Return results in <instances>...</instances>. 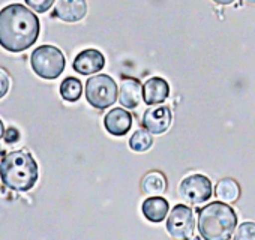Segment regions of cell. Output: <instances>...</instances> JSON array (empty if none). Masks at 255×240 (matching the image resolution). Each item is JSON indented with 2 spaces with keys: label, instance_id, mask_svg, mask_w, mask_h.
<instances>
[{
  "label": "cell",
  "instance_id": "obj_11",
  "mask_svg": "<svg viewBox=\"0 0 255 240\" xmlns=\"http://www.w3.org/2000/svg\"><path fill=\"white\" fill-rule=\"evenodd\" d=\"M105 129L116 137H122L125 134L129 132L132 126V116L129 111H126L125 108H113L110 113H107L104 119Z\"/></svg>",
  "mask_w": 255,
  "mask_h": 240
},
{
  "label": "cell",
  "instance_id": "obj_12",
  "mask_svg": "<svg viewBox=\"0 0 255 240\" xmlns=\"http://www.w3.org/2000/svg\"><path fill=\"white\" fill-rule=\"evenodd\" d=\"M143 99V87L135 78H123L119 87V102L125 108H137Z\"/></svg>",
  "mask_w": 255,
  "mask_h": 240
},
{
  "label": "cell",
  "instance_id": "obj_22",
  "mask_svg": "<svg viewBox=\"0 0 255 240\" xmlns=\"http://www.w3.org/2000/svg\"><path fill=\"white\" fill-rule=\"evenodd\" d=\"M20 140V132L15 128H8V131H5V141L8 144H14Z\"/></svg>",
  "mask_w": 255,
  "mask_h": 240
},
{
  "label": "cell",
  "instance_id": "obj_3",
  "mask_svg": "<svg viewBox=\"0 0 255 240\" xmlns=\"http://www.w3.org/2000/svg\"><path fill=\"white\" fill-rule=\"evenodd\" d=\"M237 227L233 207L224 201H213L198 213V231L206 240H228Z\"/></svg>",
  "mask_w": 255,
  "mask_h": 240
},
{
  "label": "cell",
  "instance_id": "obj_18",
  "mask_svg": "<svg viewBox=\"0 0 255 240\" xmlns=\"http://www.w3.org/2000/svg\"><path fill=\"white\" fill-rule=\"evenodd\" d=\"M153 144L152 135L147 129H138L134 132V135L129 140V147L134 152H147Z\"/></svg>",
  "mask_w": 255,
  "mask_h": 240
},
{
  "label": "cell",
  "instance_id": "obj_14",
  "mask_svg": "<svg viewBox=\"0 0 255 240\" xmlns=\"http://www.w3.org/2000/svg\"><path fill=\"white\" fill-rule=\"evenodd\" d=\"M168 201L162 198L161 195H153L150 198H146L143 203V215L150 222H162L168 216Z\"/></svg>",
  "mask_w": 255,
  "mask_h": 240
},
{
  "label": "cell",
  "instance_id": "obj_9",
  "mask_svg": "<svg viewBox=\"0 0 255 240\" xmlns=\"http://www.w3.org/2000/svg\"><path fill=\"white\" fill-rule=\"evenodd\" d=\"M104 66H105V57L101 51H98L95 48H87V50L81 51L72 63L74 71L81 75H90V74L101 72Z\"/></svg>",
  "mask_w": 255,
  "mask_h": 240
},
{
  "label": "cell",
  "instance_id": "obj_25",
  "mask_svg": "<svg viewBox=\"0 0 255 240\" xmlns=\"http://www.w3.org/2000/svg\"><path fill=\"white\" fill-rule=\"evenodd\" d=\"M246 3H255V0H245Z\"/></svg>",
  "mask_w": 255,
  "mask_h": 240
},
{
  "label": "cell",
  "instance_id": "obj_16",
  "mask_svg": "<svg viewBox=\"0 0 255 240\" xmlns=\"http://www.w3.org/2000/svg\"><path fill=\"white\" fill-rule=\"evenodd\" d=\"M215 195L219 201L224 203H236L240 197V186L234 179H222L216 183Z\"/></svg>",
  "mask_w": 255,
  "mask_h": 240
},
{
  "label": "cell",
  "instance_id": "obj_4",
  "mask_svg": "<svg viewBox=\"0 0 255 240\" xmlns=\"http://www.w3.org/2000/svg\"><path fill=\"white\" fill-rule=\"evenodd\" d=\"M33 72L44 80H54L60 77L65 69L66 60L63 53L54 45H41L33 50L30 56Z\"/></svg>",
  "mask_w": 255,
  "mask_h": 240
},
{
  "label": "cell",
  "instance_id": "obj_23",
  "mask_svg": "<svg viewBox=\"0 0 255 240\" xmlns=\"http://www.w3.org/2000/svg\"><path fill=\"white\" fill-rule=\"evenodd\" d=\"M215 3H218V5H231V3H234L236 0H213Z\"/></svg>",
  "mask_w": 255,
  "mask_h": 240
},
{
  "label": "cell",
  "instance_id": "obj_21",
  "mask_svg": "<svg viewBox=\"0 0 255 240\" xmlns=\"http://www.w3.org/2000/svg\"><path fill=\"white\" fill-rule=\"evenodd\" d=\"M9 87H11V78H9V74L0 68V99H2L8 92H9Z\"/></svg>",
  "mask_w": 255,
  "mask_h": 240
},
{
  "label": "cell",
  "instance_id": "obj_10",
  "mask_svg": "<svg viewBox=\"0 0 255 240\" xmlns=\"http://www.w3.org/2000/svg\"><path fill=\"white\" fill-rule=\"evenodd\" d=\"M87 14L86 0H57L53 15L66 23H77Z\"/></svg>",
  "mask_w": 255,
  "mask_h": 240
},
{
  "label": "cell",
  "instance_id": "obj_20",
  "mask_svg": "<svg viewBox=\"0 0 255 240\" xmlns=\"http://www.w3.org/2000/svg\"><path fill=\"white\" fill-rule=\"evenodd\" d=\"M24 2H26V5H27L29 8H32L35 12L44 14V12H47V11L53 6V3L56 2V0H24Z\"/></svg>",
  "mask_w": 255,
  "mask_h": 240
},
{
  "label": "cell",
  "instance_id": "obj_1",
  "mask_svg": "<svg viewBox=\"0 0 255 240\" xmlns=\"http://www.w3.org/2000/svg\"><path fill=\"white\" fill-rule=\"evenodd\" d=\"M39 18L21 3H11L0 11V47L11 53L30 48L39 38Z\"/></svg>",
  "mask_w": 255,
  "mask_h": 240
},
{
  "label": "cell",
  "instance_id": "obj_13",
  "mask_svg": "<svg viewBox=\"0 0 255 240\" xmlns=\"http://www.w3.org/2000/svg\"><path fill=\"white\" fill-rule=\"evenodd\" d=\"M170 96V84L159 77H153L143 86V101L147 105H159Z\"/></svg>",
  "mask_w": 255,
  "mask_h": 240
},
{
  "label": "cell",
  "instance_id": "obj_5",
  "mask_svg": "<svg viewBox=\"0 0 255 240\" xmlns=\"http://www.w3.org/2000/svg\"><path fill=\"white\" fill-rule=\"evenodd\" d=\"M86 99L93 108H108L119 99L116 81L105 74H98L89 78L86 83Z\"/></svg>",
  "mask_w": 255,
  "mask_h": 240
},
{
  "label": "cell",
  "instance_id": "obj_19",
  "mask_svg": "<svg viewBox=\"0 0 255 240\" xmlns=\"http://www.w3.org/2000/svg\"><path fill=\"white\" fill-rule=\"evenodd\" d=\"M236 240H255V222H243L236 228Z\"/></svg>",
  "mask_w": 255,
  "mask_h": 240
},
{
  "label": "cell",
  "instance_id": "obj_17",
  "mask_svg": "<svg viewBox=\"0 0 255 240\" xmlns=\"http://www.w3.org/2000/svg\"><path fill=\"white\" fill-rule=\"evenodd\" d=\"M83 93V83L78 78L68 77L60 84V95L68 102H75L81 98Z\"/></svg>",
  "mask_w": 255,
  "mask_h": 240
},
{
  "label": "cell",
  "instance_id": "obj_8",
  "mask_svg": "<svg viewBox=\"0 0 255 240\" xmlns=\"http://www.w3.org/2000/svg\"><path fill=\"white\" fill-rule=\"evenodd\" d=\"M173 122V113L170 107L167 105H155L152 108H147L143 116V126L150 134L161 135L167 132Z\"/></svg>",
  "mask_w": 255,
  "mask_h": 240
},
{
  "label": "cell",
  "instance_id": "obj_7",
  "mask_svg": "<svg viewBox=\"0 0 255 240\" xmlns=\"http://www.w3.org/2000/svg\"><path fill=\"white\" fill-rule=\"evenodd\" d=\"M179 195L188 204H203L212 197V182L203 174H192L179 185Z\"/></svg>",
  "mask_w": 255,
  "mask_h": 240
},
{
  "label": "cell",
  "instance_id": "obj_24",
  "mask_svg": "<svg viewBox=\"0 0 255 240\" xmlns=\"http://www.w3.org/2000/svg\"><path fill=\"white\" fill-rule=\"evenodd\" d=\"M5 137V126H3V122L0 120V140Z\"/></svg>",
  "mask_w": 255,
  "mask_h": 240
},
{
  "label": "cell",
  "instance_id": "obj_2",
  "mask_svg": "<svg viewBox=\"0 0 255 240\" xmlns=\"http://www.w3.org/2000/svg\"><path fill=\"white\" fill-rule=\"evenodd\" d=\"M39 170L33 156L26 150H15L0 161V180L15 192H27L38 182Z\"/></svg>",
  "mask_w": 255,
  "mask_h": 240
},
{
  "label": "cell",
  "instance_id": "obj_15",
  "mask_svg": "<svg viewBox=\"0 0 255 240\" xmlns=\"http://www.w3.org/2000/svg\"><path fill=\"white\" fill-rule=\"evenodd\" d=\"M141 191L146 195H162L167 192V177L161 171H150L141 180Z\"/></svg>",
  "mask_w": 255,
  "mask_h": 240
},
{
  "label": "cell",
  "instance_id": "obj_6",
  "mask_svg": "<svg viewBox=\"0 0 255 240\" xmlns=\"http://www.w3.org/2000/svg\"><path fill=\"white\" fill-rule=\"evenodd\" d=\"M195 231V219L191 207L185 204H177L170 212L167 218V233L179 240L191 239Z\"/></svg>",
  "mask_w": 255,
  "mask_h": 240
}]
</instances>
